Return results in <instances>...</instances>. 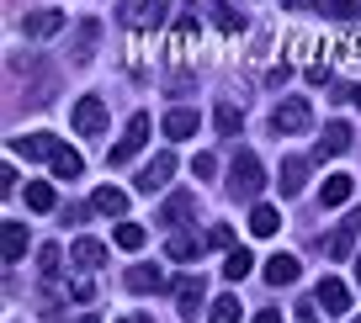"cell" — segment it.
I'll list each match as a JSON object with an SVG mask.
<instances>
[{"instance_id":"cell-1","label":"cell","mask_w":361,"mask_h":323,"mask_svg":"<svg viewBox=\"0 0 361 323\" xmlns=\"http://www.w3.org/2000/svg\"><path fill=\"white\" fill-rule=\"evenodd\" d=\"M260 186H266V170H260V154H250V148H239L234 165H228V196L234 201H255Z\"/></svg>"},{"instance_id":"cell-2","label":"cell","mask_w":361,"mask_h":323,"mask_svg":"<svg viewBox=\"0 0 361 323\" xmlns=\"http://www.w3.org/2000/svg\"><path fill=\"white\" fill-rule=\"evenodd\" d=\"M308 127H314V106H308L303 96L276 101V112H271V133L276 138H298V133H308Z\"/></svg>"},{"instance_id":"cell-3","label":"cell","mask_w":361,"mask_h":323,"mask_svg":"<svg viewBox=\"0 0 361 323\" xmlns=\"http://www.w3.org/2000/svg\"><path fill=\"white\" fill-rule=\"evenodd\" d=\"M165 0H123V6H117V22L128 27V32H154L159 22H165Z\"/></svg>"},{"instance_id":"cell-4","label":"cell","mask_w":361,"mask_h":323,"mask_svg":"<svg viewBox=\"0 0 361 323\" xmlns=\"http://www.w3.org/2000/svg\"><path fill=\"white\" fill-rule=\"evenodd\" d=\"M170 175H176V154H170V148H159V154H154V159H149V165L133 175V191L154 196V191H165V186H170Z\"/></svg>"},{"instance_id":"cell-5","label":"cell","mask_w":361,"mask_h":323,"mask_svg":"<svg viewBox=\"0 0 361 323\" xmlns=\"http://www.w3.org/2000/svg\"><path fill=\"white\" fill-rule=\"evenodd\" d=\"M69 127H75L80 138H96V133L106 127V101H102V96H80L75 112H69Z\"/></svg>"},{"instance_id":"cell-6","label":"cell","mask_w":361,"mask_h":323,"mask_svg":"<svg viewBox=\"0 0 361 323\" xmlns=\"http://www.w3.org/2000/svg\"><path fill=\"white\" fill-rule=\"evenodd\" d=\"M149 144V117L138 112V117H128V127H123V138L112 144V154H106V165H128V159L138 154V148Z\"/></svg>"},{"instance_id":"cell-7","label":"cell","mask_w":361,"mask_h":323,"mask_svg":"<svg viewBox=\"0 0 361 323\" xmlns=\"http://www.w3.org/2000/svg\"><path fill=\"white\" fill-rule=\"evenodd\" d=\"M356 239H361V212H345V223L324 239V255L329 260H356Z\"/></svg>"},{"instance_id":"cell-8","label":"cell","mask_w":361,"mask_h":323,"mask_svg":"<svg viewBox=\"0 0 361 323\" xmlns=\"http://www.w3.org/2000/svg\"><path fill=\"white\" fill-rule=\"evenodd\" d=\"M192 43H197V16H192V11H180V16H176V27H170V48H165V58L180 69L186 58H192Z\"/></svg>"},{"instance_id":"cell-9","label":"cell","mask_w":361,"mask_h":323,"mask_svg":"<svg viewBox=\"0 0 361 323\" xmlns=\"http://www.w3.org/2000/svg\"><path fill=\"white\" fill-rule=\"evenodd\" d=\"M202 302H207V281H202V276H180V281H176V312H180L186 323H197Z\"/></svg>"},{"instance_id":"cell-10","label":"cell","mask_w":361,"mask_h":323,"mask_svg":"<svg viewBox=\"0 0 361 323\" xmlns=\"http://www.w3.org/2000/svg\"><path fill=\"white\" fill-rule=\"evenodd\" d=\"M192 212H197V196H192V191H176V196L159 207L154 223H159V228H170V234H180V228L192 223Z\"/></svg>"},{"instance_id":"cell-11","label":"cell","mask_w":361,"mask_h":323,"mask_svg":"<svg viewBox=\"0 0 361 323\" xmlns=\"http://www.w3.org/2000/svg\"><path fill=\"white\" fill-rule=\"evenodd\" d=\"M314 302H319V312L340 318V312L350 308V286H345V281H335V276H324V281H319V291H314Z\"/></svg>"},{"instance_id":"cell-12","label":"cell","mask_w":361,"mask_h":323,"mask_svg":"<svg viewBox=\"0 0 361 323\" xmlns=\"http://www.w3.org/2000/svg\"><path fill=\"white\" fill-rule=\"evenodd\" d=\"M202 249H207V234H192V228H180V234H170L165 255H170V260H180V265H192V260H202Z\"/></svg>"},{"instance_id":"cell-13","label":"cell","mask_w":361,"mask_h":323,"mask_svg":"<svg viewBox=\"0 0 361 323\" xmlns=\"http://www.w3.org/2000/svg\"><path fill=\"white\" fill-rule=\"evenodd\" d=\"M22 32L32 37V43H43V37L64 32V11H54V6H48V11H27L22 16Z\"/></svg>"},{"instance_id":"cell-14","label":"cell","mask_w":361,"mask_h":323,"mask_svg":"<svg viewBox=\"0 0 361 323\" xmlns=\"http://www.w3.org/2000/svg\"><path fill=\"white\" fill-rule=\"evenodd\" d=\"M350 144H356V133H350L345 122H329V127H324V138L314 144V159H335V154H345Z\"/></svg>"},{"instance_id":"cell-15","label":"cell","mask_w":361,"mask_h":323,"mask_svg":"<svg viewBox=\"0 0 361 323\" xmlns=\"http://www.w3.org/2000/svg\"><path fill=\"white\" fill-rule=\"evenodd\" d=\"M11 148H16V154H27V159H48V165H54V154H59L64 144H59L54 133H27V138H16Z\"/></svg>"},{"instance_id":"cell-16","label":"cell","mask_w":361,"mask_h":323,"mask_svg":"<svg viewBox=\"0 0 361 323\" xmlns=\"http://www.w3.org/2000/svg\"><path fill=\"white\" fill-rule=\"evenodd\" d=\"M69 265H80V270H102V265H106V244H102V239H75V249H69Z\"/></svg>"},{"instance_id":"cell-17","label":"cell","mask_w":361,"mask_h":323,"mask_svg":"<svg viewBox=\"0 0 361 323\" xmlns=\"http://www.w3.org/2000/svg\"><path fill=\"white\" fill-rule=\"evenodd\" d=\"M298 276H303L298 255H271V260H266V281H271V286H293Z\"/></svg>"},{"instance_id":"cell-18","label":"cell","mask_w":361,"mask_h":323,"mask_svg":"<svg viewBox=\"0 0 361 323\" xmlns=\"http://www.w3.org/2000/svg\"><path fill=\"white\" fill-rule=\"evenodd\" d=\"M276 186H282V196H298V191L308 186V159H282V175H276Z\"/></svg>"},{"instance_id":"cell-19","label":"cell","mask_w":361,"mask_h":323,"mask_svg":"<svg viewBox=\"0 0 361 323\" xmlns=\"http://www.w3.org/2000/svg\"><path fill=\"white\" fill-rule=\"evenodd\" d=\"M96 43H102V22H80L75 27V64H90V58H96Z\"/></svg>"},{"instance_id":"cell-20","label":"cell","mask_w":361,"mask_h":323,"mask_svg":"<svg viewBox=\"0 0 361 323\" xmlns=\"http://www.w3.org/2000/svg\"><path fill=\"white\" fill-rule=\"evenodd\" d=\"M276 228H282V212L266 207V201H255V207H250V234H255V239H271Z\"/></svg>"},{"instance_id":"cell-21","label":"cell","mask_w":361,"mask_h":323,"mask_svg":"<svg viewBox=\"0 0 361 323\" xmlns=\"http://www.w3.org/2000/svg\"><path fill=\"white\" fill-rule=\"evenodd\" d=\"M90 207L106 212V217H123V212H128V191L123 186H102L96 196H90Z\"/></svg>"},{"instance_id":"cell-22","label":"cell","mask_w":361,"mask_h":323,"mask_svg":"<svg viewBox=\"0 0 361 323\" xmlns=\"http://www.w3.org/2000/svg\"><path fill=\"white\" fill-rule=\"evenodd\" d=\"M128 291H165V270L159 265H133L128 270Z\"/></svg>"},{"instance_id":"cell-23","label":"cell","mask_w":361,"mask_h":323,"mask_svg":"<svg viewBox=\"0 0 361 323\" xmlns=\"http://www.w3.org/2000/svg\"><path fill=\"white\" fill-rule=\"evenodd\" d=\"M0 249H6V265H16V260L27 255V228L22 223H6V228H0Z\"/></svg>"},{"instance_id":"cell-24","label":"cell","mask_w":361,"mask_h":323,"mask_svg":"<svg viewBox=\"0 0 361 323\" xmlns=\"http://www.w3.org/2000/svg\"><path fill=\"white\" fill-rule=\"evenodd\" d=\"M192 133H197V112H192V106H176V112L165 117V138L180 144V138H192Z\"/></svg>"},{"instance_id":"cell-25","label":"cell","mask_w":361,"mask_h":323,"mask_svg":"<svg viewBox=\"0 0 361 323\" xmlns=\"http://www.w3.org/2000/svg\"><path fill=\"white\" fill-rule=\"evenodd\" d=\"M80 175H85V159H80L75 154V148H59V154H54V180H80Z\"/></svg>"},{"instance_id":"cell-26","label":"cell","mask_w":361,"mask_h":323,"mask_svg":"<svg viewBox=\"0 0 361 323\" xmlns=\"http://www.w3.org/2000/svg\"><path fill=\"white\" fill-rule=\"evenodd\" d=\"M27 207H32V212H54L59 207L54 186H48V180H27Z\"/></svg>"},{"instance_id":"cell-27","label":"cell","mask_w":361,"mask_h":323,"mask_svg":"<svg viewBox=\"0 0 361 323\" xmlns=\"http://www.w3.org/2000/svg\"><path fill=\"white\" fill-rule=\"evenodd\" d=\"M37 270H43V281L54 286L59 270H64V249H59V244H43V249H37Z\"/></svg>"},{"instance_id":"cell-28","label":"cell","mask_w":361,"mask_h":323,"mask_svg":"<svg viewBox=\"0 0 361 323\" xmlns=\"http://www.w3.org/2000/svg\"><path fill=\"white\" fill-rule=\"evenodd\" d=\"M250 270H255V255H250V249H228V260H224V281H245Z\"/></svg>"},{"instance_id":"cell-29","label":"cell","mask_w":361,"mask_h":323,"mask_svg":"<svg viewBox=\"0 0 361 323\" xmlns=\"http://www.w3.org/2000/svg\"><path fill=\"white\" fill-rule=\"evenodd\" d=\"M239 122H245V117H239V106H234V101H218V112H213V127H218V133H224V138H234V133H239Z\"/></svg>"},{"instance_id":"cell-30","label":"cell","mask_w":361,"mask_h":323,"mask_svg":"<svg viewBox=\"0 0 361 323\" xmlns=\"http://www.w3.org/2000/svg\"><path fill=\"white\" fill-rule=\"evenodd\" d=\"M213 22L224 27L228 37H239V32H245V16H239L234 6H228V0H213Z\"/></svg>"},{"instance_id":"cell-31","label":"cell","mask_w":361,"mask_h":323,"mask_svg":"<svg viewBox=\"0 0 361 323\" xmlns=\"http://www.w3.org/2000/svg\"><path fill=\"white\" fill-rule=\"evenodd\" d=\"M319 11H324L329 22H356V16H361V0H319Z\"/></svg>"},{"instance_id":"cell-32","label":"cell","mask_w":361,"mask_h":323,"mask_svg":"<svg viewBox=\"0 0 361 323\" xmlns=\"http://www.w3.org/2000/svg\"><path fill=\"white\" fill-rule=\"evenodd\" d=\"M350 201V175H329L324 180V207H345Z\"/></svg>"},{"instance_id":"cell-33","label":"cell","mask_w":361,"mask_h":323,"mask_svg":"<svg viewBox=\"0 0 361 323\" xmlns=\"http://www.w3.org/2000/svg\"><path fill=\"white\" fill-rule=\"evenodd\" d=\"M112 239H117V249H144V239H149V234H144L138 223H117V234H112Z\"/></svg>"},{"instance_id":"cell-34","label":"cell","mask_w":361,"mask_h":323,"mask_svg":"<svg viewBox=\"0 0 361 323\" xmlns=\"http://www.w3.org/2000/svg\"><path fill=\"white\" fill-rule=\"evenodd\" d=\"M207 323H239V297H218L213 312H207Z\"/></svg>"},{"instance_id":"cell-35","label":"cell","mask_w":361,"mask_h":323,"mask_svg":"<svg viewBox=\"0 0 361 323\" xmlns=\"http://www.w3.org/2000/svg\"><path fill=\"white\" fill-rule=\"evenodd\" d=\"M340 64L361 69V37H340Z\"/></svg>"},{"instance_id":"cell-36","label":"cell","mask_w":361,"mask_h":323,"mask_svg":"<svg viewBox=\"0 0 361 323\" xmlns=\"http://www.w3.org/2000/svg\"><path fill=\"white\" fill-rule=\"evenodd\" d=\"M207 244H213V249H239V244H234V228H228V223H213V228H207Z\"/></svg>"},{"instance_id":"cell-37","label":"cell","mask_w":361,"mask_h":323,"mask_svg":"<svg viewBox=\"0 0 361 323\" xmlns=\"http://www.w3.org/2000/svg\"><path fill=\"white\" fill-rule=\"evenodd\" d=\"M192 175H197V180H213V175H218V159H213V154H197V159H192Z\"/></svg>"},{"instance_id":"cell-38","label":"cell","mask_w":361,"mask_h":323,"mask_svg":"<svg viewBox=\"0 0 361 323\" xmlns=\"http://www.w3.org/2000/svg\"><path fill=\"white\" fill-rule=\"evenodd\" d=\"M255 323H282V312H276V308H266V312H255Z\"/></svg>"},{"instance_id":"cell-39","label":"cell","mask_w":361,"mask_h":323,"mask_svg":"<svg viewBox=\"0 0 361 323\" xmlns=\"http://www.w3.org/2000/svg\"><path fill=\"white\" fill-rule=\"evenodd\" d=\"M75 323H102V318H96V312H80V318Z\"/></svg>"},{"instance_id":"cell-40","label":"cell","mask_w":361,"mask_h":323,"mask_svg":"<svg viewBox=\"0 0 361 323\" xmlns=\"http://www.w3.org/2000/svg\"><path fill=\"white\" fill-rule=\"evenodd\" d=\"M350 101H356V106H361V85H356V90H350Z\"/></svg>"},{"instance_id":"cell-41","label":"cell","mask_w":361,"mask_h":323,"mask_svg":"<svg viewBox=\"0 0 361 323\" xmlns=\"http://www.w3.org/2000/svg\"><path fill=\"white\" fill-rule=\"evenodd\" d=\"M282 6H287V11H293V6H303V0H282Z\"/></svg>"},{"instance_id":"cell-42","label":"cell","mask_w":361,"mask_h":323,"mask_svg":"<svg viewBox=\"0 0 361 323\" xmlns=\"http://www.w3.org/2000/svg\"><path fill=\"white\" fill-rule=\"evenodd\" d=\"M356 281H361V255H356Z\"/></svg>"},{"instance_id":"cell-43","label":"cell","mask_w":361,"mask_h":323,"mask_svg":"<svg viewBox=\"0 0 361 323\" xmlns=\"http://www.w3.org/2000/svg\"><path fill=\"white\" fill-rule=\"evenodd\" d=\"M133 323H154V318H133Z\"/></svg>"},{"instance_id":"cell-44","label":"cell","mask_w":361,"mask_h":323,"mask_svg":"<svg viewBox=\"0 0 361 323\" xmlns=\"http://www.w3.org/2000/svg\"><path fill=\"white\" fill-rule=\"evenodd\" d=\"M350 323H361V318H350Z\"/></svg>"}]
</instances>
